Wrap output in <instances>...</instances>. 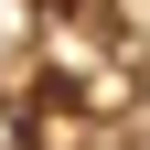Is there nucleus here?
Instances as JSON below:
<instances>
[{
    "label": "nucleus",
    "mask_w": 150,
    "mask_h": 150,
    "mask_svg": "<svg viewBox=\"0 0 150 150\" xmlns=\"http://www.w3.org/2000/svg\"><path fill=\"white\" fill-rule=\"evenodd\" d=\"M22 43H32V0H0V64H11Z\"/></svg>",
    "instance_id": "1"
}]
</instances>
